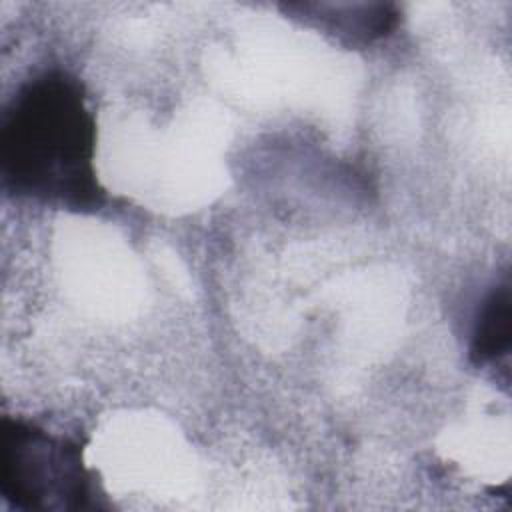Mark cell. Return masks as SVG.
<instances>
[{
	"label": "cell",
	"mask_w": 512,
	"mask_h": 512,
	"mask_svg": "<svg viewBox=\"0 0 512 512\" xmlns=\"http://www.w3.org/2000/svg\"><path fill=\"white\" fill-rule=\"evenodd\" d=\"M0 492L12 508L26 512L96 508L80 444L20 418L2 420Z\"/></svg>",
	"instance_id": "2"
},
{
	"label": "cell",
	"mask_w": 512,
	"mask_h": 512,
	"mask_svg": "<svg viewBox=\"0 0 512 512\" xmlns=\"http://www.w3.org/2000/svg\"><path fill=\"white\" fill-rule=\"evenodd\" d=\"M94 156L96 118L82 82L62 68L22 82L0 122L2 188L16 198L96 212L104 190Z\"/></svg>",
	"instance_id": "1"
},
{
	"label": "cell",
	"mask_w": 512,
	"mask_h": 512,
	"mask_svg": "<svg viewBox=\"0 0 512 512\" xmlns=\"http://www.w3.org/2000/svg\"><path fill=\"white\" fill-rule=\"evenodd\" d=\"M290 12H298L306 22L318 24L324 30L348 42L370 44L388 36L398 24L394 4H292Z\"/></svg>",
	"instance_id": "3"
},
{
	"label": "cell",
	"mask_w": 512,
	"mask_h": 512,
	"mask_svg": "<svg viewBox=\"0 0 512 512\" xmlns=\"http://www.w3.org/2000/svg\"><path fill=\"white\" fill-rule=\"evenodd\" d=\"M512 342V298L510 284L496 286L480 306L472 342L470 358L476 366H486L506 356Z\"/></svg>",
	"instance_id": "4"
}]
</instances>
